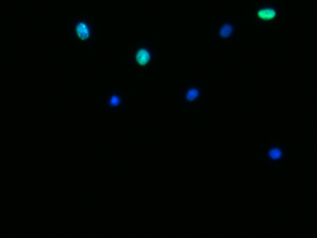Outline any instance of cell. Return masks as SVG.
<instances>
[{"label": "cell", "instance_id": "obj_1", "mask_svg": "<svg viewBox=\"0 0 317 238\" xmlns=\"http://www.w3.org/2000/svg\"><path fill=\"white\" fill-rule=\"evenodd\" d=\"M149 58H151L149 53L146 49H140L139 52H137V54H136V61H137L139 65H147Z\"/></svg>", "mask_w": 317, "mask_h": 238}, {"label": "cell", "instance_id": "obj_2", "mask_svg": "<svg viewBox=\"0 0 317 238\" xmlns=\"http://www.w3.org/2000/svg\"><path fill=\"white\" fill-rule=\"evenodd\" d=\"M77 35H78V37L81 40H86L89 37V35H90V32H89V28L87 25L83 23H79L78 25H77Z\"/></svg>", "mask_w": 317, "mask_h": 238}, {"label": "cell", "instance_id": "obj_3", "mask_svg": "<svg viewBox=\"0 0 317 238\" xmlns=\"http://www.w3.org/2000/svg\"><path fill=\"white\" fill-rule=\"evenodd\" d=\"M275 11L273 10H260L259 12H258V16L260 17V19H264V20H271V19H273L275 17Z\"/></svg>", "mask_w": 317, "mask_h": 238}, {"label": "cell", "instance_id": "obj_4", "mask_svg": "<svg viewBox=\"0 0 317 238\" xmlns=\"http://www.w3.org/2000/svg\"><path fill=\"white\" fill-rule=\"evenodd\" d=\"M231 32H233V27L229 25V24H226V25H223L222 28H221L219 35H221V37H229V36L231 35Z\"/></svg>", "mask_w": 317, "mask_h": 238}, {"label": "cell", "instance_id": "obj_5", "mask_svg": "<svg viewBox=\"0 0 317 238\" xmlns=\"http://www.w3.org/2000/svg\"><path fill=\"white\" fill-rule=\"evenodd\" d=\"M282 156V151H280L279 148H272L270 151V157L273 159V160H276V159H280Z\"/></svg>", "mask_w": 317, "mask_h": 238}, {"label": "cell", "instance_id": "obj_6", "mask_svg": "<svg viewBox=\"0 0 317 238\" xmlns=\"http://www.w3.org/2000/svg\"><path fill=\"white\" fill-rule=\"evenodd\" d=\"M197 95H198V91H197L196 89H192V90L188 91V94H186V99H188V101H193V99H196V98H197Z\"/></svg>", "mask_w": 317, "mask_h": 238}, {"label": "cell", "instance_id": "obj_7", "mask_svg": "<svg viewBox=\"0 0 317 238\" xmlns=\"http://www.w3.org/2000/svg\"><path fill=\"white\" fill-rule=\"evenodd\" d=\"M119 102H120V101H119V98H118L116 95H114L112 98H111V101H110L111 106H118V105H119Z\"/></svg>", "mask_w": 317, "mask_h": 238}]
</instances>
